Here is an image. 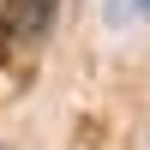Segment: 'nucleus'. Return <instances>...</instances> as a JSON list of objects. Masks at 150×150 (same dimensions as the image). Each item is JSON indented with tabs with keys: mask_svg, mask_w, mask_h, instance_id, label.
<instances>
[{
	"mask_svg": "<svg viewBox=\"0 0 150 150\" xmlns=\"http://www.w3.org/2000/svg\"><path fill=\"white\" fill-rule=\"evenodd\" d=\"M54 12L60 0H6V42L12 48H30L54 30Z\"/></svg>",
	"mask_w": 150,
	"mask_h": 150,
	"instance_id": "f257e3e1",
	"label": "nucleus"
},
{
	"mask_svg": "<svg viewBox=\"0 0 150 150\" xmlns=\"http://www.w3.org/2000/svg\"><path fill=\"white\" fill-rule=\"evenodd\" d=\"M138 6H144V12H150V0H138Z\"/></svg>",
	"mask_w": 150,
	"mask_h": 150,
	"instance_id": "f03ea898",
	"label": "nucleus"
}]
</instances>
